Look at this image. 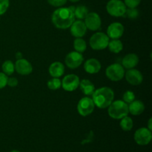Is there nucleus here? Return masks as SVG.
<instances>
[{
  "label": "nucleus",
  "mask_w": 152,
  "mask_h": 152,
  "mask_svg": "<svg viewBox=\"0 0 152 152\" xmlns=\"http://www.w3.org/2000/svg\"><path fill=\"white\" fill-rule=\"evenodd\" d=\"M75 7H59L53 13L51 20L54 26L59 29H67L71 27L75 19Z\"/></svg>",
  "instance_id": "f257e3e1"
},
{
  "label": "nucleus",
  "mask_w": 152,
  "mask_h": 152,
  "mask_svg": "<svg viewBox=\"0 0 152 152\" xmlns=\"http://www.w3.org/2000/svg\"><path fill=\"white\" fill-rule=\"evenodd\" d=\"M93 96V101L95 106L103 109L111 105L114 101V93L111 88L108 87H102L94 91Z\"/></svg>",
  "instance_id": "f03ea898"
},
{
  "label": "nucleus",
  "mask_w": 152,
  "mask_h": 152,
  "mask_svg": "<svg viewBox=\"0 0 152 152\" xmlns=\"http://www.w3.org/2000/svg\"><path fill=\"white\" fill-rule=\"evenodd\" d=\"M108 115L114 120H121L129 114V105L123 100L113 101L108 107Z\"/></svg>",
  "instance_id": "7ed1b4c3"
},
{
  "label": "nucleus",
  "mask_w": 152,
  "mask_h": 152,
  "mask_svg": "<svg viewBox=\"0 0 152 152\" xmlns=\"http://www.w3.org/2000/svg\"><path fill=\"white\" fill-rule=\"evenodd\" d=\"M109 37L102 32H98L91 36L89 41L91 48L94 50H100L106 48L109 42Z\"/></svg>",
  "instance_id": "20e7f679"
},
{
  "label": "nucleus",
  "mask_w": 152,
  "mask_h": 152,
  "mask_svg": "<svg viewBox=\"0 0 152 152\" xmlns=\"http://www.w3.org/2000/svg\"><path fill=\"white\" fill-rule=\"evenodd\" d=\"M126 4L121 0H110L106 4V10L108 14L114 17L125 16L126 11Z\"/></svg>",
  "instance_id": "39448f33"
},
{
  "label": "nucleus",
  "mask_w": 152,
  "mask_h": 152,
  "mask_svg": "<svg viewBox=\"0 0 152 152\" xmlns=\"http://www.w3.org/2000/svg\"><path fill=\"white\" fill-rule=\"evenodd\" d=\"M105 74L107 77L111 81H120L125 76L124 68L120 64L114 63L106 68Z\"/></svg>",
  "instance_id": "423d86ee"
},
{
  "label": "nucleus",
  "mask_w": 152,
  "mask_h": 152,
  "mask_svg": "<svg viewBox=\"0 0 152 152\" xmlns=\"http://www.w3.org/2000/svg\"><path fill=\"white\" fill-rule=\"evenodd\" d=\"M95 108V105L94 103L93 99L90 97H83L79 101L77 105V111L78 113L83 117H86L89 115L94 111Z\"/></svg>",
  "instance_id": "0eeeda50"
},
{
  "label": "nucleus",
  "mask_w": 152,
  "mask_h": 152,
  "mask_svg": "<svg viewBox=\"0 0 152 152\" xmlns=\"http://www.w3.org/2000/svg\"><path fill=\"white\" fill-rule=\"evenodd\" d=\"M134 140L138 145H146L151 141L152 134L148 128H140L134 134Z\"/></svg>",
  "instance_id": "6e6552de"
},
{
  "label": "nucleus",
  "mask_w": 152,
  "mask_h": 152,
  "mask_svg": "<svg viewBox=\"0 0 152 152\" xmlns=\"http://www.w3.org/2000/svg\"><path fill=\"white\" fill-rule=\"evenodd\" d=\"M84 19V23L87 29L94 31L100 28L102 21H101L100 16L96 13H94V12L88 13Z\"/></svg>",
  "instance_id": "1a4fd4ad"
},
{
  "label": "nucleus",
  "mask_w": 152,
  "mask_h": 152,
  "mask_svg": "<svg viewBox=\"0 0 152 152\" xmlns=\"http://www.w3.org/2000/svg\"><path fill=\"white\" fill-rule=\"evenodd\" d=\"M80 78L75 74L65 76L62 81V87L66 91H74L80 86Z\"/></svg>",
  "instance_id": "9d476101"
},
{
  "label": "nucleus",
  "mask_w": 152,
  "mask_h": 152,
  "mask_svg": "<svg viewBox=\"0 0 152 152\" xmlns=\"http://www.w3.org/2000/svg\"><path fill=\"white\" fill-rule=\"evenodd\" d=\"M84 58L81 53L77 51H71L68 53L65 57V64L67 66L71 69H74L81 65Z\"/></svg>",
  "instance_id": "9b49d317"
},
{
  "label": "nucleus",
  "mask_w": 152,
  "mask_h": 152,
  "mask_svg": "<svg viewBox=\"0 0 152 152\" xmlns=\"http://www.w3.org/2000/svg\"><path fill=\"white\" fill-rule=\"evenodd\" d=\"M125 77H126L128 83L132 86H138V85L141 84L143 80V77L140 71L134 69V68L128 70L125 73Z\"/></svg>",
  "instance_id": "f8f14e48"
},
{
  "label": "nucleus",
  "mask_w": 152,
  "mask_h": 152,
  "mask_svg": "<svg viewBox=\"0 0 152 152\" xmlns=\"http://www.w3.org/2000/svg\"><path fill=\"white\" fill-rule=\"evenodd\" d=\"M124 33V26L120 22H113L107 29V36L112 39H120Z\"/></svg>",
  "instance_id": "ddd939ff"
},
{
  "label": "nucleus",
  "mask_w": 152,
  "mask_h": 152,
  "mask_svg": "<svg viewBox=\"0 0 152 152\" xmlns=\"http://www.w3.org/2000/svg\"><path fill=\"white\" fill-rule=\"evenodd\" d=\"M15 70L21 75H28L33 71V67L31 62L25 59H18L15 64Z\"/></svg>",
  "instance_id": "4468645a"
},
{
  "label": "nucleus",
  "mask_w": 152,
  "mask_h": 152,
  "mask_svg": "<svg viewBox=\"0 0 152 152\" xmlns=\"http://www.w3.org/2000/svg\"><path fill=\"white\" fill-rule=\"evenodd\" d=\"M70 28H71V33L72 36L77 38H82L84 37L87 31V28L84 22L81 20L74 21Z\"/></svg>",
  "instance_id": "2eb2a0df"
},
{
  "label": "nucleus",
  "mask_w": 152,
  "mask_h": 152,
  "mask_svg": "<svg viewBox=\"0 0 152 152\" xmlns=\"http://www.w3.org/2000/svg\"><path fill=\"white\" fill-rule=\"evenodd\" d=\"M84 69L87 73L91 74H96L101 69V63L99 60L94 58L89 59L85 62Z\"/></svg>",
  "instance_id": "dca6fc26"
},
{
  "label": "nucleus",
  "mask_w": 152,
  "mask_h": 152,
  "mask_svg": "<svg viewBox=\"0 0 152 152\" xmlns=\"http://www.w3.org/2000/svg\"><path fill=\"white\" fill-rule=\"evenodd\" d=\"M138 63H139V57L135 53H129L126 55L122 60L123 67L128 70L136 67Z\"/></svg>",
  "instance_id": "f3484780"
},
{
  "label": "nucleus",
  "mask_w": 152,
  "mask_h": 152,
  "mask_svg": "<svg viewBox=\"0 0 152 152\" xmlns=\"http://www.w3.org/2000/svg\"><path fill=\"white\" fill-rule=\"evenodd\" d=\"M49 74L52 77L59 78L63 75L65 72V66L60 62H54L49 67Z\"/></svg>",
  "instance_id": "a211bd4d"
},
{
  "label": "nucleus",
  "mask_w": 152,
  "mask_h": 152,
  "mask_svg": "<svg viewBox=\"0 0 152 152\" xmlns=\"http://www.w3.org/2000/svg\"><path fill=\"white\" fill-rule=\"evenodd\" d=\"M145 110V105L140 100H134L129 105V111L132 115L137 116L142 114Z\"/></svg>",
  "instance_id": "6ab92c4d"
},
{
  "label": "nucleus",
  "mask_w": 152,
  "mask_h": 152,
  "mask_svg": "<svg viewBox=\"0 0 152 152\" xmlns=\"http://www.w3.org/2000/svg\"><path fill=\"white\" fill-rule=\"evenodd\" d=\"M80 88L86 96H91L95 91V86L89 80H83L80 82Z\"/></svg>",
  "instance_id": "aec40b11"
},
{
  "label": "nucleus",
  "mask_w": 152,
  "mask_h": 152,
  "mask_svg": "<svg viewBox=\"0 0 152 152\" xmlns=\"http://www.w3.org/2000/svg\"><path fill=\"white\" fill-rule=\"evenodd\" d=\"M108 48H109L110 51L114 53H118L123 50V44L119 39H112L109 41L108 45Z\"/></svg>",
  "instance_id": "412c9836"
},
{
  "label": "nucleus",
  "mask_w": 152,
  "mask_h": 152,
  "mask_svg": "<svg viewBox=\"0 0 152 152\" xmlns=\"http://www.w3.org/2000/svg\"><path fill=\"white\" fill-rule=\"evenodd\" d=\"M88 13V9L85 5H79L75 7L74 16L79 19H84Z\"/></svg>",
  "instance_id": "4be33fe9"
},
{
  "label": "nucleus",
  "mask_w": 152,
  "mask_h": 152,
  "mask_svg": "<svg viewBox=\"0 0 152 152\" xmlns=\"http://www.w3.org/2000/svg\"><path fill=\"white\" fill-rule=\"evenodd\" d=\"M120 125V127H121V129L123 131H125V132H129V131L132 130V128H133L134 123L133 120H132V119L131 117L126 116V117L121 119Z\"/></svg>",
  "instance_id": "5701e85b"
},
{
  "label": "nucleus",
  "mask_w": 152,
  "mask_h": 152,
  "mask_svg": "<svg viewBox=\"0 0 152 152\" xmlns=\"http://www.w3.org/2000/svg\"><path fill=\"white\" fill-rule=\"evenodd\" d=\"M74 48L76 51L79 53H83L87 48V44L86 41L82 38H77L74 42Z\"/></svg>",
  "instance_id": "b1692460"
},
{
  "label": "nucleus",
  "mask_w": 152,
  "mask_h": 152,
  "mask_svg": "<svg viewBox=\"0 0 152 152\" xmlns=\"http://www.w3.org/2000/svg\"><path fill=\"white\" fill-rule=\"evenodd\" d=\"M1 69H2L3 73L5 74L7 76L12 75L15 71V65L12 61L7 60L2 64Z\"/></svg>",
  "instance_id": "393cba45"
},
{
  "label": "nucleus",
  "mask_w": 152,
  "mask_h": 152,
  "mask_svg": "<svg viewBox=\"0 0 152 152\" xmlns=\"http://www.w3.org/2000/svg\"><path fill=\"white\" fill-rule=\"evenodd\" d=\"M62 86V82L60 81L59 78H54L48 80V87L50 90H57V89L60 88Z\"/></svg>",
  "instance_id": "a878e982"
},
{
  "label": "nucleus",
  "mask_w": 152,
  "mask_h": 152,
  "mask_svg": "<svg viewBox=\"0 0 152 152\" xmlns=\"http://www.w3.org/2000/svg\"><path fill=\"white\" fill-rule=\"evenodd\" d=\"M123 99L126 103L129 104L131 103L132 102H133L135 99V95L134 93L132 91H127L124 93L123 96Z\"/></svg>",
  "instance_id": "bb28decb"
},
{
  "label": "nucleus",
  "mask_w": 152,
  "mask_h": 152,
  "mask_svg": "<svg viewBox=\"0 0 152 152\" xmlns=\"http://www.w3.org/2000/svg\"><path fill=\"white\" fill-rule=\"evenodd\" d=\"M125 15L129 19H135L139 16V11L137 8H128L126 9Z\"/></svg>",
  "instance_id": "cd10ccee"
},
{
  "label": "nucleus",
  "mask_w": 152,
  "mask_h": 152,
  "mask_svg": "<svg viewBox=\"0 0 152 152\" xmlns=\"http://www.w3.org/2000/svg\"><path fill=\"white\" fill-rule=\"evenodd\" d=\"M10 5L9 0H0V16L4 14Z\"/></svg>",
  "instance_id": "c85d7f7f"
},
{
  "label": "nucleus",
  "mask_w": 152,
  "mask_h": 152,
  "mask_svg": "<svg viewBox=\"0 0 152 152\" xmlns=\"http://www.w3.org/2000/svg\"><path fill=\"white\" fill-rule=\"evenodd\" d=\"M141 2V0H124V4L129 8H136Z\"/></svg>",
  "instance_id": "c756f323"
},
{
  "label": "nucleus",
  "mask_w": 152,
  "mask_h": 152,
  "mask_svg": "<svg viewBox=\"0 0 152 152\" xmlns=\"http://www.w3.org/2000/svg\"><path fill=\"white\" fill-rule=\"evenodd\" d=\"M67 1L68 0H48V2L53 7H59L66 4Z\"/></svg>",
  "instance_id": "7c9ffc66"
},
{
  "label": "nucleus",
  "mask_w": 152,
  "mask_h": 152,
  "mask_svg": "<svg viewBox=\"0 0 152 152\" xmlns=\"http://www.w3.org/2000/svg\"><path fill=\"white\" fill-rule=\"evenodd\" d=\"M7 76L4 73L0 72V89H2L7 86Z\"/></svg>",
  "instance_id": "2f4dec72"
},
{
  "label": "nucleus",
  "mask_w": 152,
  "mask_h": 152,
  "mask_svg": "<svg viewBox=\"0 0 152 152\" xmlns=\"http://www.w3.org/2000/svg\"><path fill=\"white\" fill-rule=\"evenodd\" d=\"M7 86H9L10 87H16L18 85V80L17 79L14 78V77H10V78L7 79Z\"/></svg>",
  "instance_id": "473e14b6"
},
{
  "label": "nucleus",
  "mask_w": 152,
  "mask_h": 152,
  "mask_svg": "<svg viewBox=\"0 0 152 152\" xmlns=\"http://www.w3.org/2000/svg\"><path fill=\"white\" fill-rule=\"evenodd\" d=\"M151 118L149 119V120H148V129H149L150 131L152 130V126H151Z\"/></svg>",
  "instance_id": "72a5a7b5"
},
{
  "label": "nucleus",
  "mask_w": 152,
  "mask_h": 152,
  "mask_svg": "<svg viewBox=\"0 0 152 152\" xmlns=\"http://www.w3.org/2000/svg\"><path fill=\"white\" fill-rule=\"evenodd\" d=\"M70 1H71V2H77V1H79L80 0H69Z\"/></svg>",
  "instance_id": "f704fd0d"
},
{
  "label": "nucleus",
  "mask_w": 152,
  "mask_h": 152,
  "mask_svg": "<svg viewBox=\"0 0 152 152\" xmlns=\"http://www.w3.org/2000/svg\"><path fill=\"white\" fill-rule=\"evenodd\" d=\"M10 152H20V151H18V150H13V151H10Z\"/></svg>",
  "instance_id": "c9c22d12"
}]
</instances>
